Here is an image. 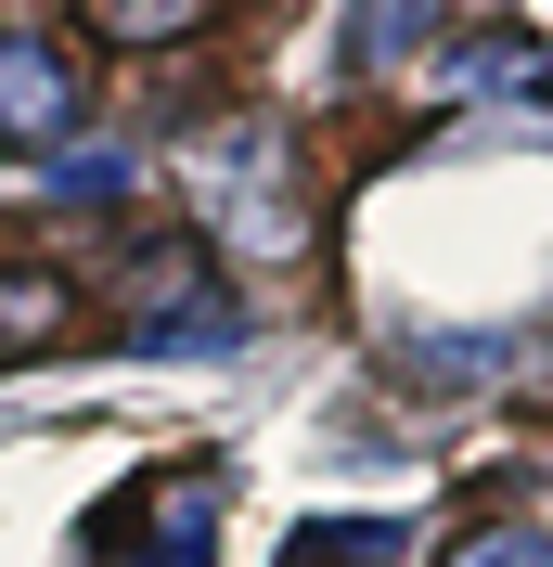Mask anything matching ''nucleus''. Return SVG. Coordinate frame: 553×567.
Here are the masks:
<instances>
[{
    "instance_id": "obj_1",
    "label": "nucleus",
    "mask_w": 553,
    "mask_h": 567,
    "mask_svg": "<svg viewBox=\"0 0 553 567\" xmlns=\"http://www.w3.org/2000/svg\"><path fill=\"white\" fill-rule=\"evenodd\" d=\"M194 207L232 233V258H310V194H296V155L271 116H232L194 142Z\"/></svg>"
},
{
    "instance_id": "obj_2",
    "label": "nucleus",
    "mask_w": 553,
    "mask_h": 567,
    "mask_svg": "<svg viewBox=\"0 0 553 567\" xmlns=\"http://www.w3.org/2000/svg\"><path fill=\"white\" fill-rule=\"evenodd\" d=\"M116 336L129 349H232L244 336V284H219V258L194 233H155V246L116 258Z\"/></svg>"
},
{
    "instance_id": "obj_3",
    "label": "nucleus",
    "mask_w": 553,
    "mask_h": 567,
    "mask_svg": "<svg viewBox=\"0 0 553 567\" xmlns=\"http://www.w3.org/2000/svg\"><path fill=\"white\" fill-rule=\"evenodd\" d=\"M91 542H104V567H207L219 555V491L207 477H142V503H116Z\"/></svg>"
},
{
    "instance_id": "obj_4",
    "label": "nucleus",
    "mask_w": 553,
    "mask_h": 567,
    "mask_svg": "<svg viewBox=\"0 0 553 567\" xmlns=\"http://www.w3.org/2000/svg\"><path fill=\"white\" fill-rule=\"evenodd\" d=\"M77 116H91V78L65 65V39H27L0 27V142H77Z\"/></svg>"
},
{
    "instance_id": "obj_5",
    "label": "nucleus",
    "mask_w": 553,
    "mask_h": 567,
    "mask_svg": "<svg viewBox=\"0 0 553 567\" xmlns=\"http://www.w3.org/2000/svg\"><path fill=\"white\" fill-rule=\"evenodd\" d=\"M77 336V284L52 258H0V361H39Z\"/></svg>"
},
{
    "instance_id": "obj_6",
    "label": "nucleus",
    "mask_w": 553,
    "mask_h": 567,
    "mask_svg": "<svg viewBox=\"0 0 553 567\" xmlns=\"http://www.w3.org/2000/svg\"><path fill=\"white\" fill-rule=\"evenodd\" d=\"M450 0H347V65L361 78H413L425 65V39H438Z\"/></svg>"
},
{
    "instance_id": "obj_7",
    "label": "nucleus",
    "mask_w": 553,
    "mask_h": 567,
    "mask_svg": "<svg viewBox=\"0 0 553 567\" xmlns=\"http://www.w3.org/2000/svg\"><path fill=\"white\" fill-rule=\"evenodd\" d=\"M450 91H553V39H515V27H489V39H463L450 52Z\"/></svg>"
},
{
    "instance_id": "obj_8",
    "label": "nucleus",
    "mask_w": 553,
    "mask_h": 567,
    "mask_svg": "<svg viewBox=\"0 0 553 567\" xmlns=\"http://www.w3.org/2000/svg\"><path fill=\"white\" fill-rule=\"evenodd\" d=\"M399 555V516H310L283 542V567H386Z\"/></svg>"
},
{
    "instance_id": "obj_9",
    "label": "nucleus",
    "mask_w": 553,
    "mask_h": 567,
    "mask_svg": "<svg viewBox=\"0 0 553 567\" xmlns=\"http://www.w3.org/2000/svg\"><path fill=\"white\" fill-rule=\"evenodd\" d=\"M219 0H91V27L116 39V52H168V39H194Z\"/></svg>"
},
{
    "instance_id": "obj_10",
    "label": "nucleus",
    "mask_w": 553,
    "mask_h": 567,
    "mask_svg": "<svg viewBox=\"0 0 553 567\" xmlns=\"http://www.w3.org/2000/svg\"><path fill=\"white\" fill-rule=\"evenodd\" d=\"M129 155H104V142H91V155H65V168H52V181H39V194H52V207H116V194H129Z\"/></svg>"
},
{
    "instance_id": "obj_11",
    "label": "nucleus",
    "mask_w": 553,
    "mask_h": 567,
    "mask_svg": "<svg viewBox=\"0 0 553 567\" xmlns=\"http://www.w3.org/2000/svg\"><path fill=\"white\" fill-rule=\"evenodd\" d=\"M438 567H553V529H463Z\"/></svg>"
}]
</instances>
